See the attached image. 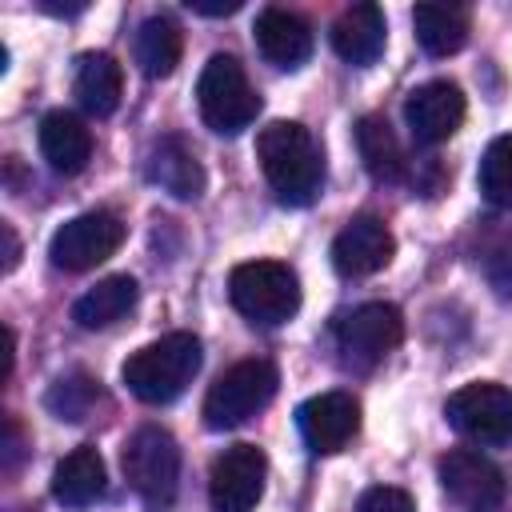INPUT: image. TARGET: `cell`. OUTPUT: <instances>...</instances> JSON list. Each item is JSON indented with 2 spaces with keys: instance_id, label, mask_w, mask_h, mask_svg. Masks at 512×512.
<instances>
[{
  "instance_id": "obj_2",
  "label": "cell",
  "mask_w": 512,
  "mask_h": 512,
  "mask_svg": "<svg viewBox=\"0 0 512 512\" xmlns=\"http://www.w3.org/2000/svg\"><path fill=\"white\" fill-rule=\"evenodd\" d=\"M200 360H204V348H200V336L192 332H168L152 344H144L140 352H132L120 368L128 392L144 404H172L188 384L192 376L200 372Z\"/></svg>"
},
{
  "instance_id": "obj_17",
  "label": "cell",
  "mask_w": 512,
  "mask_h": 512,
  "mask_svg": "<svg viewBox=\"0 0 512 512\" xmlns=\"http://www.w3.org/2000/svg\"><path fill=\"white\" fill-rule=\"evenodd\" d=\"M40 152L60 176H76L92 160V132L76 112H48L40 120Z\"/></svg>"
},
{
  "instance_id": "obj_12",
  "label": "cell",
  "mask_w": 512,
  "mask_h": 512,
  "mask_svg": "<svg viewBox=\"0 0 512 512\" xmlns=\"http://www.w3.org/2000/svg\"><path fill=\"white\" fill-rule=\"evenodd\" d=\"M296 428L312 452H340L360 432V404L352 392H320L296 408Z\"/></svg>"
},
{
  "instance_id": "obj_18",
  "label": "cell",
  "mask_w": 512,
  "mask_h": 512,
  "mask_svg": "<svg viewBox=\"0 0 512 512\" xmlns=\"http://www.w3.org/2000/svg\"><path fill=\"white\" fill-rule=\"evenodd\" d=\"M104 488H108V472H104V460L92 444L72 448L52 472V496L64 508H88L104 496Z\"/></svg>"
},
{
  "instance_id": "obj_10",
  "label": "cell",
  "mask_w": 512,
  "mask_h": 512,
  "mask_svg": "<svg viewBox=\"0 0 512 512\" xmlns=\"http://www.w3.org/2000/svg\"><path fill=\"white\" fill-rule=\"evenodd\" d=\"M268 456L256 444L224 448L208 468V500L212 512H252L264 496Z\"/></svg>"
},
{
  "instance_id": "obj_28",
  "label": "cell",
  "mask_w": 512,
  "mask_h": 512,
  "mask_svg": "<svg viewBox=\"0 0 512 512\" xmlns=\"http://www.w3.org/2000/svg\"><path fill=\"white\" fill-rule=\"evenodd\" d=\"M188 8H192V12H200V16H232V12L240 8V0H224V4H204V0H192Z\"/></svg>"
},
{
  "instance_id": "obj_6",
  "label": "cell",
  "mask_w": 512,
  "mask_h": 512,
  "mask_svg": "<svg viewBox=\"0 0 512 512\" xmlns=\"http://www.w3.org/2000/svg\"><path fill=\"white\" fill-rule=\"evenodd\" d=\"M276 388H280V372H276L272 360H260V356L240 360V364H232V368L208 388L200 416H204V424H208L212 432L236 428V424L252 420L260 408H268V400L276 396Z\"/></svg>"
},
{
  "instance_id": "obj_4",
  "label": "cell",
  "mask_w": 512,
  "mask_h": 512,
  "mask_svg": "<svg viewBox=\"0 0 512 512\" xmlns=\"http://www.w3.org/2000/svg\"><path fill=\"white\" fill-rule=\"evenodd\" d=\"M228 296L240 316L252 324H284L300 308V280L280 260H248L236 264L228 276Z\"/></svg>"
},
{
  "instance_id": "obj_5",
  "label": "cell",
  "mask_w": 512,
  "mask_h": 512,
  "mask_svg": "<svg viewBox=\"0 0 512 512\" xmlns=\"http://www.w3.org/2000/svg\"><path fill=\"white\" fill-rule=\"evenodd\" d=\"M196 108H200V120L212 132H224V136L244 132L260 116V96L248 84V76H244L236 56L216 52L204 64V72L196 80Z\"/></svg>"
},
{
  "instance_id": "obj_19",
  "label": "cell",
  "mask_w": 512,
  "mask_h": 512,
  "mask_svg": "<svg viewBox=\"0 0 512 512\" xmlns=\"http://www.w3.org/2000/svg\"><path fill=\"white\" fill-rule=\"evenodd\" d=\"M72 92L92 116H112L124 96V68L108 52H84L72 72Z\"/></svg>"
},
{
  "instance_id": "obj_15",
  "label": "cell",
  "mask_w": 512,
  "mask_h": 512,
  "mask_svg": "<svg viewBox=\"0 0 512 512\" xmlns=\"http://www.w3.org/2000/svg\"><path fill=\"white\" fill-rule=\"evenodd\" d=\"M252 36L264 60H272L276 68H300L312 56V28L288 8H264L252 24Z\"/></svg>"
},
{
  "instance_id": "obj_9",
  "label": "cell",
  "mask_w": 512,
  "mask_h": 512,
  "mask_svg": "<svg viewBox=\"0 0 512 512\" xmlns=\"http://www.w3.org/2000/svg\"><path fill=\"white\" fill-rule=\"evenodd\" d=\"M444 416L460 436L476 444H504L512 440V388L488 380L464 384L460 392L448 396Z\"/></svg>"
},
{
  "instance_id": "obj_27",
  "label": "cell",
  "mask_w": 512,
  "mask_h": 512,
  "mask_svg": "<svg viewBox=\"0 0 512 512\" xmlns=\"http://www.w3.org/2000/svg\"><path fill=\"white\" fill-rule=\"evenodd\" d=\"M356 512H416V504H412V496H408L404 488L376 484V488H368V492L360 496Z\"/></svg>"
},
{
  "instance_id": "obj_1",
  "label": "cell",
  "mask_w": 512,
  "mask_h": 512,
  "mask_svg": "<svg viewBox=\"0 0 512 512\" xmlns=\"http://www.w3.org/2000/svg\"><path fill=\"white\" fill-rule=\"evenodd\" d=\"M256 160L280 204L304 208L324 184V160L312 132L296 120H272L256 136Z\"/></svg>"
},
{
  "instance_id": "obj_3",
  "label": "cell",
  "mask_w": 512,
  "mask_h": 512,
  "mask_svg": "<svg viewBox=\"0 0 512 512\" xmlns=\"http://www.w3.org/2000/svg\"><path fill=\"white\" fill-rule=\"evenodd\" d=\"M124 476L132 484V492L144 500V508L152 512H168L180 488V448L172 440V432L144 424L124 440Z\"/></svg>"
},
{
  "instance_id": "obj_21",
  "label": "cell",
  "mask_w": 512,
  "mask_h": 512,
  "mask_svg": "<svg viewBox=\"0 0 512 512\" xmlns=\"http://www.w3.org/2000/svg\"><path fill=\"white\" fill-rule=\"evenodd\" d=\"M132 308H136V280L128 272H120V276H104L100 284H92L72 304V320L80 328H108L120 316H128Z\"/></svg>"
},
{
  "instance_id": "obj_26",
  "label": "cell",
  "mask_w": 512,
  "mask_h": 512,
  "mask_svg": "<svg viewBox=\"0 0 512 512\" xmlns=\"http://www.w3.org/2000/svg\"><path fill=\"white\" fill-rule=\"evenodd\" d=\"M100 400H104V396H100V384H96V380H88V376L56 380V388L48 392V408H52L60 420H72V424L88 420V416L96 412V404H100Z\"/></svg>"
},
{
  "instance_id": "obj_14",
  "label": "cell",
  "mask_w": 512,
  "mask_h": 512,
  "mask_svg": "<svg viewBox=\"0 0 512 512\" xmlns=\"http://www.w3.org/2000/svg\"><path fill=\"white\" fill-rule=\"evenodd\" d=\"M396 252V240L380 216H352L332 240V268L348 280L380 272Z\"/></svg>"
},
{
  "instance_id": "obj_23",
  "label": "cell",
  "mask_w": 512,
  "mask_h": 512,
  "mask_svg": "<svg viewBox=\"0 0 512 512\" xmlns=\"http://www.w3.org/2000/svg\"><path fill=\"white\" fill-rule=\"evenodd\" d=\"M416 24V40L428 56H452L468 44V12L456 4H420L412 12Z\"/></svg>"
},
{
  "instance_id": "obj_22",
  "label": "cell",
  "mask_w": 512,
  "mask_h": 512,
  "mask_svg": "<svg viewBox=\"0 0 512 512\" xmlns=\"http://www.w3.org/2000/svg\"><path fill=\"white\" fill-rule=\"evenodd\" d=\"M180 52H184V36H180V28L168 16H148L136 28L132 56H136V64H140L144 76H152V80L172 76L176 64H180Z\"/></svg>"
},
{
  "instance_id": "obj_7",
  "label": "cell",
  "mask_w": 512,
  "mask_h": 512,
  "mask_svg": "<svg viewBox=\"0 0 512 512\" xmlns=\"http://www.w3.org/2000/svg\"><path fill=\"white\" fill-rule=\"evenodd\" d=\"M336 348H340V360L356 372H368L376 368L404 336V316L396 304H384V300H368V304H356L352 312H344L336 324Z\"/></svg>"
},
{
  "instance_id": "obj_29",
  "label": "cell",
  "mask_w": 512,
  "mask_h": 512,
  "mask_svg": "<svg viewBox=\"0 0 512 512\" xmlns=\"http://www.w3.org/2000/svg\"><path fill=\"white\" fill-rule=\"evenodd\" d=\"M0 232H4V244H8V256H4V272H12V268H16V260H20V244H16V232H12V224H4Z\"/></svg>"
},
{
  "instance_id": "obj_25",
  "label": "cell",
  "mask_w": 512,
  "mask_h": 512,
  "mask_svg": "<svg viewBox=\"0 0 512 512\" xmlns=\"http://www.w3.org/2000/svg\"><path fill=\"white\" fill-rule=\"evenodd\" d=\"M480 192L496 208H512V132L496 136L480 156Z\"/></svg>"
},
{
  "instance_id": "obj_13",
  "label": "cell",
  "mask_w": 512,
  "mask_h": 512,
  "mask_svg": "<svg viewBox=\"0 0 512 512\" xmlns=\"http://www.w3.org/2000/svg\"><path fill=\"white\" fill-rule=\"evenodd\" d=\"M464 112V92L452 80H428L412 88L404 100V120L420 144H444L464 124Z\"/></svg>"
},
{
  "instance_id": "obj_16",
  "label": "cell",
  "mask_w": 512,
  "mask_h": 512,
  "mask_svg": "<svg viewBox=\"0 0 512 512\" xmlns=\"http://www.w3.org/2000/svg\"><path fill=\"white\" fill-rule=\"evenodd\" d=\"M384 40H388V28H384V12L376 4H352L332 24V48L352 68L376 64L384 52Z\"/></svg>"
},
{
  "instance_id": "obj_20",
  "label": "cell",
  "mask_w": 512,
  "mask_h": 512,
  "mask_svg": "<svg viewBox=\"0 0 512 512\" xmlns=\"http://www.w3.org/2000/svg\"><path fill=\"white\" fill-rule=\"evenodd\" d=\"M148 176H152L164 192H172L176 200H196V196L204 192V168H200L196 152H192L180 136H164V140L152 148V156H148Z\"/></svg>"
},
{
  "instance_id": "obj_8",
  "label": "cell",
  "mask_w": 512,
  "mask_h": 512,
  "mask_svg": "<svg viewBox=\"0 0 512 512\" xmlns=\"http://www.w3.org/2000/svg\"><path fill=\"white\" fill-rule=\"evenodd\" d=\"M120 244H124V220L116 212L96 208V212H80L64 220L48 240V256L64 272H84V268L104 264Z\"/></svg>"
},
{
  "instance_id": "obj_24",
  "label": "cell",
  "mask_w": 512,
  "mask_h": 512,
  "mask_svg": "<svg viewBox=\"0 0 512 512\" xmlns=\"http://www.w3.org/2000/svg\"><path fill=\"white\" fill-rule=\"evenodd\" d=\"M356 148H360V160H364L372 180L396 184L404 176V148H400V140H396V132L388 128L384 116H360Z\"/></svg>"
},
{
  "instance_id": "obj_11",
  "label": "cell",
  "mask_w": 512,
  "mask_h": 512,
  "mask_svg": "<svg viewBox=\"0 0 512 512\" xmlns=\"http://www.w3.org/2000/svg\"><path fill=\"white\" fill-rule=\"evenodd\" d=\"M436 468H440L444 492H448L460 508H468V512H496V508L504 504V496H508L504 472H500L488 456H480V452H472V448H452V452H444Z\"/></svg>"
}]
</instances>
